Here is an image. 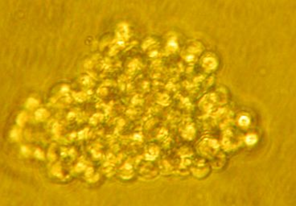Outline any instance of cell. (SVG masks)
Instances as JSON below:
<instances>
[{
  "label": "cell",
  "instance_id": "obj_2",
  "mask_svg": "<svg viewBox=\"0 0 296 206\" xmlns=\"http://www.w3.org/2000/svg\"><path fill=\"white\" fill-rule=\"evenodd\" d=\"M249 118L247 115H241L238 119V123L241 126H246L249 124Z\"/></svg>",
  "mask_w": 296,
  "mask_h": 206
},
{
  "label": "cell",
  "instance_id": "obj_3",
  "mask_svg": "<svg viewBox=\"0 0 296 206\" xmlns=\"http://www.w3.org/2000/svg\"><path fill=\"white\" fill-rule=\"evenodd\" d=\"M192 57H193V56H187V60H192Z\"/></svg>",
  "mask_w": 296,
  "mask_h": 206
},
{
  "label": "cell",
  "instance_id": "obj_1",
  "mask_svg": "<svg viewBox=\"0 0 296 206\" xmlns=\"http://www.w3.org/2000/svg\"><path fill=\"white\" fill-rule=\"evenodd\" d=\"M245 141L247 145H253L257 142V137L255 134H247L245 139Z\"/></svg>",
  "mask_w": 296,
  "mask_h": 206
}]
</instances>
